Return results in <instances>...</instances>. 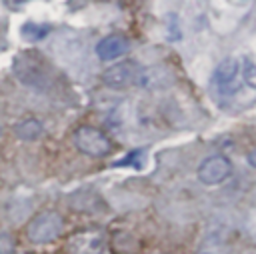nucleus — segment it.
<instances>
[{
	"label": "nucleus",
	"mask_w": 256,
	"mask_h": 254,
	"mask_svg": "<svg viewBox=\"0 0 256 254\" xmlns=\"http://www.w3.org/2000/svg\"><path fill=\"white\" fill-rule=\"evenodd\" d=\"M144 164H146V150H142V148L140 150H132L122 160L114 162V166H130V168H136V170L144 168Z\"/></svg>",
	"instance_id": "obj_12"
},
{
	"label": "nucleus",
	"mask_w": 256,
	"mask_h": 254,
	"mask_svg": "<svg viewBox=\"0 0 256 254\" xmlns=\"http://www.w3.org/2000/svg\"><path fill=\"white\" fill-rule=\"evenodd\" d=\"M130 50V40L124 34H108L96 44V56L100 60H116Z\"/></svg>",
	"instance_id": "obj_8"
},
{
	"label": "nucleus",
	"mask_w": 256,
	"mask_h": 254,
	"mask_svg": "<svg viewBox=\"0 0 256 254\" xmlns=\"http://www.w3.org/2000/svg\"><path fill=\"white\" fill-rule=\"evenodd\" d=\"M14 74L18 76L20 82L34 86V88H46L50 84V68L46 64V60L38 54V52H20L14 56V64H12Z\"/></svg>",
	"instance_id": "obj_1"
},
{
	"label": "nucleus",
	"mask_w": 256,
	"mask_h": 254,
	"mask_svg": "<svg viewBox=\"0 0 256 254\" xmlns=\"http://www.w3.org/2000/svg\"><path fill=\"white\" fill-rule=\"evenodd\" d=\"M0 132H2V130H0Z\"/></svg>",
	"instance_id": "obj_17"
},
{
	"label": "nucleus",
	"mask_w": 256,
	"mask_h": 254,
	"mask_svg": "<svg viewBox=\"0 0 256 254\" xmlns=\"http://www.w3.org/2000/svg\"><path fill=\"white\" fill-rule=\"evenodd\" d=\"M246 158H248V164H250L252 168H256V148H252V150L248 152V156H246Z\"/></svg>",
	"instance_id": "obj_15"
},
{
	"label": "nucleus",
	"mask_w": 256,
	"mask_h": 254,
	"mask_svg": "<svg viewBox=\"0 0 256 254\" xmlns=\"http://www.w3.org/2000/svg\"><path fill=\"white\" fill-rule=\"evenodd\" d=\"M108 244V236L102 228H80L72 232L66 242L68 254H104Z\"/></svg>",
	"instance_id": "obj_4"
},
{
	"label": "nucleus",
	"mask_w": 256,
	"mask_h": 254,
	"mask_svg": "<svg viewBox=\"0 0 256 254\" xmlns=\"http://www.w3.org/2000/svg\"><path fill=\"white\" fill-rule=\"evenodd\" d=\"M6 8H24V2H4Z\"/></svg>",
	"instance_id": "obj_16"
},
{
	"label": "nucleus",
	"mask_w": 256,
	"mask_h": 254,
	"mask_svg": "<svg viewBox=\"0 0 256 254\" xmlns=\"http://www.w3.org/2000/svg\"><path fill=\"white\" fill-rule=\"evenodd\" d=\"M72 142L82 154L92 158H104L112 152V140L96 126H88V124L78 126L72 134Z\"/></svg>",
	"instance_id": "obj_3"
},
{
	"label": "nucleus",
	"mask_w": 256,
	"mask_h": 254,
	"mask_svg": "<svg viewBox=\"0 0 256 254\" xmlns=\"http://www.w3.org/2000/svg\"><path fill=\"white\" fill-rule=\"evenodd\" d=\"M14 134L20 140L32 142V140H38L44 134V126H42V122L38 118H24V120L14 124Z\"/></svg>",
	"instance_id": "obj_9"
},
{
	"label": "nucleus",
	"mask_w": 256,
	"mask_h": 254,
	"mask_svg": "<svg viewBox=\"0 0 256 254\" xmlns=\"http://www.w3.org/2000/svg\"><path fill=\"white\" fill-rule=\"evenodd\" d=\"M212 84L222 96H232L238 92L240 86V64L234 58L222 60L212 74Z\"/></svg>",
	"instance_id": "obj_7"
},
{
	"label": "nucleus",
	"mask_w": 256,
	"mask_h": 254,
	"mask_svg": "<svg viewBox=\"0 0 256 254\" xmlns=\"http://www.w3.org/2000/svg\"><path fill=\"white\" fill-rule=\"evenodd\" d=\"M52 32L50 24H38V22H26L20 28V36L28 42H40Z\"/></svg>",
	"instance_id": "obj_11"
},
{
	"label": "nucleus",
	"mask_w": 256,
	"mask_h": 254,
	"mask_svg": "<svg viewBox=\"0 0 256 254\" xmlns=\"http://www.w3.org/2000/svg\"><path fill=\"white\" fill-rule=\"evenodd\" d=\"M16 250V240L10 232H2L0 234V254H14Z\"/></svg>",
	"instance_id": "obj_14"
},
{
	"label": "nucleus",
	"mask_w": 256,
	"mask_h": 254,
	"mask_svg": "<svg viewBox=\"0 0 256 254\" xmlns=\"http://www.w3.org/2000/svg\"><path fill=\"white\" fill-rule=\"evenodd\" d=\"M64 232V218L56 210H42L26 224V236L34 244H48Z\"/></svg>",
	"instance_id": "obj_2"
},
{
	"label": "nucleus",
	"mask_w": 256,
	"mask_h": 254,
	"mask_svg": "<svg viewBox=\"0 0 256 254\" xmlns=\"http://www.w3.org/2000/svg\"><path fill=\"white\" fill-rule=\"evenodd\" d=\"M230 174H232V162L222 154H214V156L204 158L196 170L198 180L206 186L222 184L226 178H230Z\"/></svg>",
	"instance_id": "obj_6"
},
{
	"label": "nucleus",
	"mask_w": 256,
	"mask_h": 254,
	"mask_svg": "<svg viewBox=\"0 0 256 254\" xmlns=\"http://www.w3.org/2000/svg\"><path fill=\"white\" fill-rule=\"evenodd\" d=\"M242 80L256 90V64L252 60H242Z\"/></svg>",
	"instance_id": "obj_13"
},
{
	"label": "nucleus",
	"mask_w": 256,
	"mask_h": 254,
	"mask_svg": "<svg viewBox=\"0 0 256 254\" xmlns=\"http://www.w3.org/2000/svg\"><path fill=\"white\" fill-rule=\"evenodd\" d=\"M142 72H144V66L138 64L136 60H122L102 72V82L108 88H128V86L140 84Z\"/></svg>",
	"instance_id": "obj_5"
},
{
	"label": "nucleus",
	"mask_w": 256,
	"mask_h": 254,
	"mask_svg": "<svg viewBox=\"0 0 256 254\" xmlns=\"http://www.w3.org/2000/svg\"><path fill=\"white\" fill-rule=\"evenodd\" d=\"M138 248H140V242L130 232L120 230L112 236V252L114 254H136Z\"/></svg>",
	"instance_id": "obj_10"
}]
</instances>
